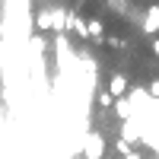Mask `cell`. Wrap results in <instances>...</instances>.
Returning <instances> with one entry per match:
<instances>
[{"label":"cell","mask_w":159,"mask_h":159,"mask_svg":"<svg viewBox=\"0 0 159 159\" xmlns=\"http://www.w3.org/2000/svg\"><path fill=\"white\" fill-rule=\"evenodd\" d=\"M86 35L92 38V42H102V35H105V22H102V19H89V22H86Z\"/></svg>","instance_id":"cell-4"},{"label":"cell","mask_w":159,"mask_h":159,"mask_svg":"<svg viewBox=\"0 0 159 159\" xmlns=\"http://www.w3.org/2000/svg\"><path fill=\"white\" fill-rule=\"evenodd\" d=\"M35 29H38V32H54V13L38 10V13H35Z\"/></svg>","instance_id":"cell-3"},{"label":"cell","mask_w":159,"mask_h":159,"mask_svg":"<svg viewBox=\"0 0 159 159\" xmlns=\"http://www.w3.org/2000/svg\"><path fill=\"white\" fill-rule=\"evenodd\" d=\"M108 92L115 99H127V92H130V80L124 76V73H111V80H108Z\"/></svg>","instance_id":"cell-1"},{"label":"cell","mask_w":159,"mask_h":159,"mask_svg":"<svg viewBox=\"0 0 159 159\" xmlns=\"http://www.w3.org/2000/svg\"><path fill=\"white\" fill-rule=\"evenodd\" d=\"M64 25H67V13H64V10H57V13H54V32H61Z\"/></svg>","instance_id":"cell-7"},{"label":"cell","mask_w":159,"mask_h":159,"mask_svg":"<svg viewBox=\"0 0 159 159\" xmlns=\"http://www.w3.org/2000/svg\"><path fill=\"white\" fill-rule=\"evenodd\" d=\"M153 51H156V54H159V38H156V42H153Z\"/></svg>","instance_id":"cell-10"},{"label":"cell","mask_w":159,"mask_h":159,"mask_svg":"<svg viewBox=\"0 0 159 159\" xmlns=\"http://www.w3.org/2000/svg\"><path fill=\"white\" fill-rule=\"evenodd\" d=\"M147 92H150V99H159V76H156V80H150Z\"/></svg>","instance_id":"cell-8"},{"label":"cell","mask_w":159,"mask_h":159,"mask_svg":"<svg viewBox=\"0 0 159 159\" xmlns=\"http://www.w3.org/2000/svg\"><path fill=\"white\" fill-rule=\"evenodd\" d=\"M111 102H115V96H111V92H102V96H99V105H102V108H108Z\"/></svg>","instance_id":"cell-9"},{"label":"cell","mask_w":159,"mask_h":159,"mask_svg":"<svg viewBox=\"0 0 159 159\" xmlns=\"http://www.w3.org/2000/svg\"><path fill=\"white\" fill-rule=\"evenodd\" d=\"M83 153H86V159H102V156H105V137H102V134H89Z\"/></svg>","instance_id":"cell-2"},{"label":"cell","mask_w":159,"mask_h":159,"mask_svg":"<svg viewBox=\"0 0 159 159\" xmlns=\"http://www.w3.org/2000/svg\"><path fill=\"white\" fill-rule=\"evenodd\" d=\"M115 111L121 121H130V115H134V105H130V99H118L115 102Z\"/></svg>","instance_id":"cell-5"},{"label":"cell","mask_w":159,"mask_h":159,"mask_svg":"<svg viewBox=\"0 0 159 159\" xmlns=\"http://www.w3.org/2000/svg\"><path fill=\"white\" fill-rule=\"evenodd\" d=\"M121 140H127V143H137V140H140L134 121H124V127H121Z\"/></svg>","instance_id":"cell-6"}]
</instances>
